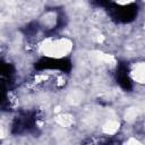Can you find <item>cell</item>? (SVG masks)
<instances>
[{
  "label": "cell",
  "mask_w": 145,
  "mask_h": 145,
  "mask_svg": "<svg viewBox=\"0 0 145 145\" xmlns=\"http://www.w3.org/2000/svg\"><path fill=\"white\" fill-rule=\"evenodd\" d=\"M39 114L36 111H23L15 117L11 125V133L15 135H23L32 133L37 128Z\"/></svg>",
  "instance_id": "6da1fadb"
},
{
  "label": "cell",
  "mask_w": 145,
  "mask_h": 145,
  "mask_svg": "<svg viewBox=\"0 0 145 145\" xmlns=\"http://www.w3.org/2000/svg\"><path fill=\"white\" fill-rule=\"evenodd\" d=\"M108 11L111 17L118 23H130L135 19L138 12V7L136 3L131 2L128 5H119L116 2H105Z\"/></svg>",
  "instance_id": "7a4b0ae2"
},
{
  "label": "cell",
  "mask_w": 145,
  "mask_h": 145,
  "mask_svg": "<svg viewBox=\"0 0 145 145\" xmlns=\"http://www.w3.org/2000/svg\"><path fill=\"white\" fill-rule=\"evenodd\" d=\"M71 66V61L68 58L53 57H42L34 65L37 70H59L61 72H69Z\"/></svg>",
  "instance_id": "3957f363"
},
{
  "label": "cell",
  "mask_w": 145,
  "mask_h": 145,
  "mask_svg": "<svg viewBox=\"0 0 145 145\" xmlns=\"http://www.w3.org/2000/svg\"><path fill=\"white\" fill-rule=\"evenodd\" d=\"M116 79L120 87L125 91H130L133 88V79L129 75L128 66L125 63H120L116 71Z\"/></svg>",
  "instance_id": "277c9868"
},
{
  "label": "cell",
  "mask_w": 145,
  "mask_h": 145,
  "mask_svg": "<svg viewBox=\"0 0 145 145\" xmlns=\"http://www.w3.org/2000/svg\"><path fill=\"white\" fill-rule=\"evenodd\" d=\"M14 72H15V69H14L11 63L3 61V60H0V79L9 82L10 78L12 77Z\"/></svg>",
  "instance_id": "5b68a950"
},
{
  "label": "cell",
  "mask_w": 145,
  "mask_h": 145,
  "mask_svg": "<svg viewBox=\"0 0 145 145\" xmlns=\"http://www.w3.org/2000/svg\"><path fill=\"white\" fill-rule=\"evenodd\" d=\"M8 82L0 79V105H3L8 100Z\"/></svg>",
  "instance_id": "8992f818"
},
{
  "label": "cell",
  "mask_w": 145,
  "mask_h": 145,
  "mask_svg": "<svg viewBox=\"0 0 145 145\" xmlns=\"http://www.w3.org/2000/svg\"><path fill=\"white\" fill-rule=\"evenodd\" d=\"M117 144V142L114 140V139H112V138H110V139H104L102 143H100L99 145H116Z\"/></svg>",
  "instance_id": "52a82bcc"
}]
</instances>
